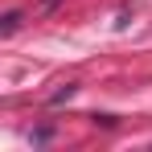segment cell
<instances>
[{
  "instance_id": "2",
  "label": "cell",
  "mask_w": 152,
  "mask_h": 152,
  "mask_svg": "<svg viewBox=\"0 0 152 152\" xmlns=\"http://www.w3.org/2000/svg\"><path fill=\"white\" fill-rule=\"evenodd\" d=\"M17 25H21V12H8V17H4V33H12Z\"/></svg>"
},
{
  "instance_id": "1",
  "label": "cell",
  "mask_w": 152,
  "mask_h": 152,
  "mask_svg": "<svg viewBox=\"0 0 152 152\" xmlns=\"http://www.w3.org/2000/svg\"><path fill=\"white\" fill-rule=\"evenodd\" d=\"M74 91H78L74 82H66V86H62V91H58V95H53L50 103H66V99H74Z\"/></svg>"
}]
</instances>
